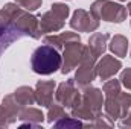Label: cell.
Listing matches in <instances>:
<instances>
[{
    "mask_svg": "<svg viewBox=\"0 0 131 129\" xmlns=\"http://www.w3.org/2000/svg\"><path fill=\"white\" fill-rule=\"evenodd\" d=\"M21 12L23 8L18 3H6L0 9V56L14 41L25 36L15 23V18Z\"/></svg>",
    "mask_w": 131,
    "mask_h": 129,
    "instance_id": "cell-1",
    "label": "cell"
},
{
    "mask_svg": "<svg viewBox=\"0 0 131 129\" xmlns=\"http://www.w3.org/2000/svg\"><path fill=\"white\" fill-rule=\"evenodd\" d=\"M84 90L81 91V99L70 108V112L73 117L79 120H89L92 122L96 115L101 114L102 106H104V93L95 88V87H82Z\"/></svg>",
    "mask_w": 131,
    "mask_h": 129,
    "instance_id": "cell-2",
    "label": "cell"
},
{
    "mask_svg": "<svg viewBox=\"0 0 131 129\" xmlns=\"http://www.w3.org/2000/svg\"><path fill=\"white\" fill-rule=\"evenodd\" d=\"M61 64H63V55H60L58 49L49 44L37 47L31 56V67L34 73L41 76H49L55 73L58 68H61Z\"/></svg>",
    "mask_w": 131,
    "mask_h": 129,
    "instance_id": "cell-3",
    "label": "cell"
},
{
    "mask_svg": "<svg viewBox=\"0 0 131 129\" xmlns=\"http://www.w3.org/2000/svg\"><path fill=\"white\" fill-rule=\"evenodd\" d=\"M90 14L108 23H122L127 18V8L111 2V0H95L90 6Z\"/></svg>",
    "mask_w": 131,
    "mask_h": 129,
    "instance_id": "cell-4",
    "label": "cell"
},
{
    "mask_svg": "<svg viewBox=\"0 0 131 129\" xmlns=\"http://www.w3.org/2000/svg\"><path fill=\"white\" fill-rule=\"evenodd\" d=\"M70 9L66 3H53L50 11L44 12L40 17V31L41 33H53L64 28L66 18L69 17Z\"/></svg>",
    "mask_w": 131,
    "mask_h": 129,
    "instance_id": "cell-5",
    "label": "cell"
},
{
    "mask_svg": "<svg viewBox=\"0 0 131 129\" xmlns=\"http://www.w3.org/2000/svg\"><path fill=\"white\" fill-rule=\"evenodd\" d=\"M96 61H98V58L92 53V50L87 46L85 52H84V56H82V61L79 62L76 74H75V82L79 87H87L96 79V76H98V71H96V64L98 62Z\"/></svg>",
    "mask_w": 131,
    "mask_h": 129,
    "instance_id": "cell-6",
    "label": "cell"
},
{
    "mask_svg": "<svg viewBox=\"0 0 131 129\" xmlns=\"http://www.w3.org/2000/svg\"><path fill=\"white\" fill-rule=\"evenodd\" d=\"M131 108V94L130 93H119L113 97H105L104 102V109L105 114L110 120H117L124 119Z\"/></svg>",
    "mask_w": 131,
    "mask_h": 129,
    "instance_id": "cell-7",
    "label": "cell"
},
{
    "mask_svg": "<svg viewBox=\"0 0 131 129\" xmlns=\"http://www.w3.org/2000/svg\"><path fill=\"white\" fill-rule=\"evenodd\" d=\"M85 47L87 46L81 44V41H73V43H69L67 46H64V50H63V64H61V73L63 74L72 71L73 68H76L79 65V62L82 61Z\"/></svg>",
    "mask_w": 131,
    "mask_h": 129,
    "instance_id": "cell-8",
    "label": "cell"
},
{
    "mask_svg": "<svg viewBox=\"0 0 131 129\" xmlns=\"http://www.w3.org/2000/svg\"><path fill=\"white\" fill-rule=\"evenodd\" d=\"M55 99L64 108L70 109L81 99V91L75 88V79H69L63 84H60L57 91H55Z\"/></svg>",
    "mask_w": 131,
    "mask_h": 129,
    "instance_id": "cell-9",
    "label": "cell"
},
{
    "mask_svg": "<svg viewBox=\"0 0 131 129\" xmlns=\"http://www.w3.org/2000/svg\"><path fill=\"white\" fill-rule=\"evenodd\" d=\"M70 28L78 32H95L99 28V20L85 9H76L70 18Z\"/></svg>",
    "mask_w": 131,
    "mask_h": 129,
    "instance_id": "cell-10",
    "label": "cell"
},
{
    "mask_svg": "<svg viewBox=\"0 0 131 129\" xmlns=\"http://www.w3.org/2000/svg\"><path fill=\"white\" fill-rule=\"evenodd\" d=\"M122 68V62L119 59H116L111 55H104L99 62L96 64V71H98V78L101 81H108L110 78H113L119 70Z\"/></svg>",
    "mask_w": 131,
    "mask_h": 129,
    "instance_id": "cell-11",
    "label": "cell"
},
{
    "mask_svg": "<svg viewBox=\"0 0 131 129\" xmlns=\"http://www.w3.org/2000/svg\"><path fill=\"white\" fill-rule=\"evenodd\" d=\"M55 81H38L35 85V100L41 106H47L53 102Z\"/></svg>",
    "mask_w": 131,
    "mask_h": 129,
    "instance_id": "cell-12",
    "label": "cell"
},
{
    "mask_svg": "<svg viewBox=\"0 0 131 129\" xmlns=\"http://www.w3.org/2000/svg\"><path fill=\"white\" fill-rule=\"evenodd\" d=\"M73 41H81V36L75 32H63L60 35H47L44 36V44H49L55 49H64V46H67L69 43Z\"/></svg>",
    "mask_w": 131,
    "mask_h": 129,
    "instance_id": "cell-13",
    "label": "cell"
},
{
    "mask_svg": "<svg viewBox=\"0 0 131 129\" xmlns=\"http://www.w3.org/2000/svg\"><path fill=\"white\" fill-rule=\"evenodd\" d=\"M108 38L110 35L108 33H93L89 40V49L92 50V53L96 56V58H101L104 55V52L107 50V44H108Z\"/></svg>",
    "mask_w": 131,
    "mask_h": 129,
    "instance_id": "cell-14",
    "label": "cell"
},
{
    "mask_svg": "<svg viewBox=\"0 0 131 129\" xmlns=\"http://www.w3.org/2000/svg\"><path fill=\"white\" fill-rule=\"evenodd\" d=\"M18 120H21L23 123H32V125H41L44 120V114L41 112V109L32 108V106H25L18 115Z\"/></svg>",
    "mask_w": 131,
    "mask_h": 129,
    "instance_id": "cell-15",
    "label": "cell"
},
{
    "mask_svg": "<svg viewBox=\"0 0 131 129\" xmlns=\"http://www.w3.org/2000/svg\"><path fill=\"white\" fill-rule=\"evenodd\" d=\"M108 47H110L111 53H114V56L125 58L127 56V52H128V40L124 35H114L111 38Z\"/></svg>",
    "mask_w": 131,
    "mask_h": 129,
    "instance_id": "cell-16",
    "label": "cell"
},
{
    "mask_svg": "<svg viewBox=\"0 0 131 129\" xmlns=\"http://www.w3.org/2000/svg\"><path fill=\"white\" fill-rule=\"evenodd\" d=\"M12 94L21 106H31L37 102L35 100V90H32L31 87H18Z\"/></svg>",
    "mask_w": 131,
    "mask_h": 129,
    "instance_id": "cell-17",
    "label": "cell"
},
{
    "mask_svg": "<svg viewBox=\"0 0 131 129\" xmlns=\"http://www.w3.org/2000/svg\"><path fill=\"white\" fill-rule=\"evenodd\" d=\"M2 105L9 111V114L15 119V120H18V115H20V112H21V109L25 108V106H21L18 102H17V99L14 97V94H8V96L3 97V102H2Z\"/></svg>",
    "mask_w": 131,
    "mask_h": 129,
    "instance_id": "cell-18",
    "label": "cell"
},
{
    "mask_svg": "<svg viewBox=\"0 0 131 129\" xmlns=\"http://www.w3.org/2000/svg\"><path fill=\"white\" fill-rule=\"evenodd\" d=\"M67 114H66L64 111V106L61 105V103H50L49 105V111H47V122L49 123H55L57 120H60V119H63V117H66Z\"/></svg>",
    "mask_w": 131,
    "mask_h": 129,
    "instance_id": "cell-19",
    "label": "cell"
},
{
    "mask_svg": "<svg viewBox=\"0 0 131 129\" xmlns=\"http://www.w3.org/2000/svg\"><path fill=\"white\" fill-rule=\"evenodd\" d=\"M102 91H104V96L105 97H113L116 94L121 93V81L117 79H110L104 84L102 87Z\"/></svg>",
    "mask_w": 131,
    "mask_h": 129,
    "instance_id": "cell-20",
    "label": "cell"
},
{
    "mask_svg": "<svg viewBox=\"0 0 131 129\" xmlns=\"http://www.w3.org/2000/svg\"><path fill=\"white\" fill-rule=\"evenodd\" d=\"M53 126L55 128H79V126H84L82 125V122L79 120V119H76V117H69V115H66L63 119H60V120H57L55 123H53Z\"/></svg>",
    "mask_w": 131,
    "mask_h": 129,
    "instance_id": "cell-21",
    "label": "cell"
},
{
    "mask_svg": "<svg viewBox=\"0 0 131 129\" xmlns=\"http://www.w3.org/2000/svg\"><path fill=\"white\" fill-rule=\"evenodd\" d=\"M113 125H114V122L110 120V119L107 117V114H105V115L99 114V115H96L92 122H89V126H92V128H101V126H108V128H111Z\"/></svg>",
    "mask_w": 131,
    "mask_h": 129,
    "instance_id": "cell-22",
    "label": "cell"
},
{
    "mask_svg": "<svg viewBox=\"0 0 131 129\" xmlns=\"http://www.w3.org/2000/svg\"><path fill=\"white\" fill-rule=\"evenodd\" d=\"M17 120L9 114V111L3 106V105H0V128H6V126H9V125H12V123H15Z\"/></svg>",
    "mask_w": 131,
    "mask_h": 129,
    "instance_id": "cell-23",
    "label": "cell"
},
{
    "mask_svg": "<svg viewBox=\"0 0 131 129\" xmlns=\"http://www.w3.org/2000/svg\"><path fill=\"white\" fill-rule=\"evenodd\" d=\"M15 3H18L23 9L29 12V11H37L41 6L43 0H15Z\"/></svg>",
    "mask_w": 131,
    "mask_h": 129,
    "instance_id": "cell-24",
    "label": "cell"
},
{
    "mask_svg": "<svg viewBox=\"0 0 131 129\" xmlns=\"http://www.w3.org/2000/svg\"><path fill=\"white\" fill-rule=\"evenodd\" d=\"M121 85H124L127 90H131V67L125 68L122 73H121Z\"/></svg>",
    "mask_w": 131,
    "mask_h": 129,
    "instance_id": "cell-25",
    "label": "cell"
},
{
    "mask_svg": "<svg viewBox=\"0 0 131 129\" xmlns=\"http://www.w3.org/2000/svg\"><path fill=\"white\" fill-rule=\"evenodd\" d=\"M122 128H131V112L130 114H127L124 119H122V122L119 123Z\"/></svg>",
    "mask_w": 131,
    "mask_h": 129,
    "instance_id": "cell-26",
    "label": "cell"
},
{
    "mask_svg": "<svg viewBox=\"0 0 131 129\" xmlns=\"http://www.w3.org/2000/svg\"><path fill=\"white\" fill-rule=\"evenodd\" d=\"M127 12L131 15V2H128V5H127Z\"/></svg>",
    "mask_w": 131,
    "mask_h": 129,
    "instance_id": "cell-27",
    "label": "cell"
},
{
    "mask_svg": "<svg viewBox=\"0 0 131 129\" xmlns=\"http://www.w3.org/2000/svg\"><path fill=\"white\" fill-rule=\"evenodd\" d=\"M119 2H125V0H119Z\"/></svg>",
    "mask_w": 131,
    "mask_h": 129,
    "instance_id": "cell-28",
    "label": "cell"
},
{
    "mask_svg": "<svg viewBox=\"0 0 131 129\" xmlns=\"http://www.w3.org/2000/svg\"><path fill=\"white\" fill-rule=\"evenodd\" d=\"M130 56H131V52H130Z\"/></svg>",
    "mask_w": 131,
    "mask_h": 129,
    "instance_id": "cell-29",
    "label": "cell"
}]
</instances>
